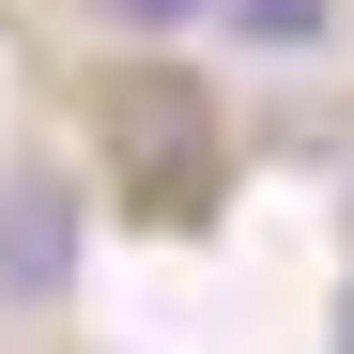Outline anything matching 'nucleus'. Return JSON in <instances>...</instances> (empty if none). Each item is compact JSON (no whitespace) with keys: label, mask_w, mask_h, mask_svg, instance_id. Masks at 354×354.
<instances>
[{"label":"nucleus","mask_w":354,"mask_h":354,"mask_svg":"<svg viewBox=\"0 0 354 354\" xmlns=\"http://www.w3.org/2000/svg\"><path fill=\"white\" fill-rule=\"evenodd\" d=\"M108 154L139 169L154 216H185V201H201V93H185V77H124V93H108Z\"/></svg>","instance_id":"f257e3e1"},{"label":"nucleus","mask_w":354,"mask_h":354,"mask_svg":"<svg viewBox=\"0 0 354 354\" xmlns=\"http://www.w3.org/2000/svg\"><path fill=\"white\" fill-rule=\"evenodd\" d=\"M62 277H77V201L46 185V169H16V185H0V308H46Z\"/></svg>","instance_id":"f03ea898"},{"label":"nucleus","mask_w":354,"mask_h":354,"mask_svg":"<svg viewBox=\"0 0 354 354\" xmlns=\"http://www.w3.org/2000/svg\"><path fill=\"white\" fill-rule=\"evenodd\" d=\"M339 0H216V31H247V46H324Z\"/></svg>","instance_id":"7ed1b4c3"},{"label":"nucleus","mask_w":354,"mask_h":354,"mask_svg":"<svg viewBox=\"0 0 354 354\" xmlns=\"http://www.w3.org/2000/svg\"><path fill=\"white\" fill-rule=\"evenodd\" d=\"M124 31H216V0H108Z\"/></svg>","instance_id":"20e7f679"},{"label":"nucleus","mask_w":354,"mask_h":354,"mask_svg":"<svg viewBox=\"0 0 354 354\" xmlns=\"http://www.w3.org/2000/svg\"><path fill=\"white\" fill-rule=\"evenodd\" d=\"M339 354H354V277H339Z\"/></svg>","instance_id":"39448f33"}]
</instances>
